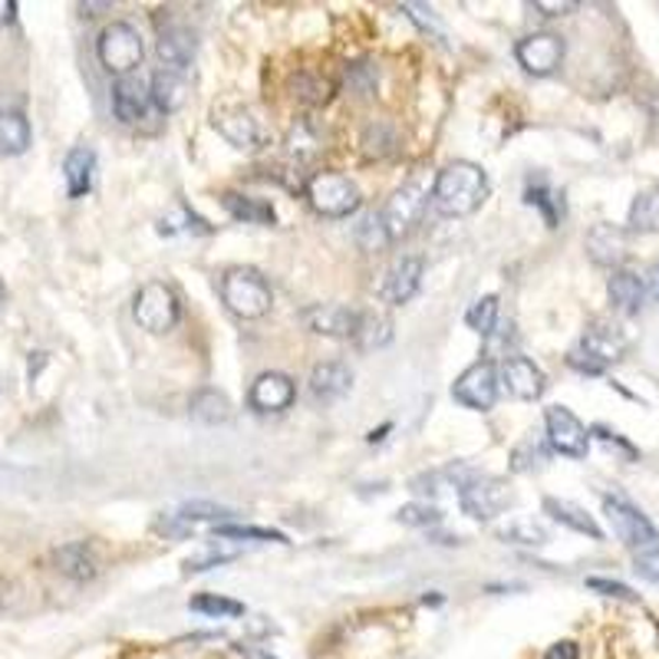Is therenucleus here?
<instances>
[{"label":"nucleus","mask_w":659,"mask_h":659,"mask_svg":"<svg viewBox=\"0 0 659 659\" xmlns=\"http://www.w3.org/2000/svg\"><path fill=\"white\" fill-rule=\"evenodd\" d=\"M488 199V176L475 161H448L432 182V202L448 218H465L481 208Z\"/></svg>","instance_id":"f257e3e1"},{"label":"nucleus","mask_w":659,"mask_h":659,"mask_svg":"<svg viewBox=\"0 0 659 659\" xmlns=\"http://www.w3.org/2000/svg\"><path fill=\"white\" fill-rule=\"evenodd\" d=\"M221 300L235 316L257 320L271 310L274 293H271V284L254 267H235L221 280Z\"/></svg>","instance_id":"f03ea898"},{"label":"nucleus","mask_w":659,"mask_h":659,"mask_svg":"<svg viewBox=\"0 0 659 659\" xmlns=\"http://www.w3.org/2000/svg\"><path fill=\"white\" fill-rule=\"evenodd\" d=\"M132 316L142 330H148V334H169V330L182 320L179 293L169 284L148 280L145 287H139V293L132 300Z\"/></svg>","instance_id":"7ed1b4c3"},{"label":"nucleus","mask_w":659,"mask_h":659,"mask_svg":"<svg viewBox=\"0 0 659 659\" xmlns=\"http://www.w3.org/2000/svg\"><path fill=\"white\" fill-rule=\"evenodd\" d=\"M303 189L313 212L323 218H347L360 208V189L340 172H313Z\"/></svg>","instance_id":"20e7f679"},{"label":"nucleus","mask_w":659,"mask_h":659,"mask_svg":"<svg viewBox=\"0 0 659 659\" xmlns=\"http://www.w3.org/2000/svg\"><path fill=\"white\" fill-rule=\"evenodd\" d=\"M626 354V337L620 334V326H613V323H594L587 334H584V340H580V347L567 357L571 360V367L574 370H580V373H603L610 363H616L620 357Z\"/></svg>","instance_id":"39448f33"},{"label":"nucleus","mask_w":659,"mask_h":659,"mask_svg":"<svg viewBox=\"0 0 659 659\" xmlns=\"http://www.w3.org/2000/svg\"><path fill=\"white\" fill-rule=\"evenodd\" d=\"M429 199H432V192H429L426 176H412L409 182H403V189L393 192V199H390L386 208L380 212L390 241H399L403 235H409V231L419 225V218H422Z\"/></svg>","instance_id":"423d86ee"},{"label":"nucleus","mask_w":659,"mask_h":659,"mask_svg":"<svg viewBox=\"0 0 659 659\" xmlns=\"http://www.w3.org/2000/svg\"><path fill=\"white\" fill-rule=\"evenodd\" d=\"M96 53H99V63L116 73V76H132V70L142 63L145 57V47H142V37L132 24L125 21H116L109 24L99 40H96Z\"/></svg>","instance_id":"0eeeda50"},{"label":"nucleus","mask_w":659,"mask_h":659,"mask_svg":"<svg viewBox=\"0 0 659 659\" xmlns=\"http://www.w3.org/2000/svg\"><path fill=\"white\" fill-rule=\"evenodd\" d=\"M512 502V488L505 478L494 475H475L462 491H458V505L468 518L475 522H491L499 518Z\"/></svg>","instance_id":"6e6552de"},{"label":"nucleus","mask_w":659,"mask_h":659,"mask_svg":"<svg viewBox=\"0 0 659 659\" xmlns=\"http://www.w3.org/2000/svg\"><path fill=\"white\" fill-rule=\"evenodd\" d=\"M603 515H607L613 535H616L626 548H633V551H649V548L659 544V531L652 528V522H649L639 508H633L626 499H610V494H607V499H603Z\"/></svg>","instance_id":"1a4fd4ad"},{"label":"nucleus","mask_w":659,"mask_h":659,"mask_svg":"<svg viewBox=\"0 0 659 659\" xmlns=\"http://www.w3.org/2000/svg\"><path fill=\"white\" fill-rule=\"evenodd\" d=\"M452 396H455V403H462L465 409L488 412V409L494 406V399H499V370H494V363H488V360L468 367V370L455 380Z\"/></svg>","instance_id":"9d476101"},{"label":"nucleus","mask_w":659,"mask_h":659,"mask_svg":"<svg viewBox=\"0 0 659 659\" xmlns=\"http://www.w3.org/2000/svg\"><path fill=\"white\" fill-rule=\"evenodd\" d=\"M544 426H548V442L554 452L567 455V458H584L590 448V432L587 426L564 406H548L544 412Z\"/></svg>","instance_id":"9b49d317"},{"label":"nucleus","mask_w":659,"mask_h":659,"mask_svg":"<svg viewBox=\"0 0 659 659\" xmlns=\"http://www.w3.org/2000/svg\"><path fill=\"white\" fill-rule=\"evenodd\" d=\"M303 326L310 334L320 337H337V340H354L360 326V310H350L344 303H313L300 313Z\"/></svg>","instance_id":"f8f14e48"},{"label":"nucleus","mask_w":659,"mask_h":659,"mask_svg":"<svg viewBox=\"0 0 659 659\" xmlns=\"http://www.w3.org/2000/svg\"><path fill=\"white\" fill-rule=\"evenodd\" d=\"M499 383H502L515 399H522V403H535V399H541L544 390H548L544 370H541L535 360H528V357H508V360L502 363Z\"/></svg>","instance_id":"ddd939ff"},{"label":"nucleus","mask_w":659,"mask_h":659,"mask_svg":"<svg viewBox=\"0 0 659 659\" xmlns=\"http://www.w3.org/2000/svg\"><path fill=\"white\" fill-rule=\"evenodd\" d=\"M515 57L531 76H548L564 60V40L558 34H531L515 47Z\"/></svg>","instance_id":"4468645a"},{"label":"nucleus","mask_w":659,"mask_h":659,"mask_svg":"<svg viewBox=\"0 0 659 659\" xmlns=\"http://www.w3.org/2000/svg\"><path fill=\"white\" fill-rule=\"evenodd\" d=\"M215 129L235 145V148H257L261 145V125L244 106H218L212 116Z\"/></svg>","instance_id":"2eb2a0df"},{"label":"nucleus","mask_w":659,"mask_h":659,"mask_svg":"<svg viewBox=\"0 0 659 659\" xmlns=\"http://www.w3.org/2000/svg\"><path fill=\"white\" fill-rule=\"evenodd\" d=\"M419 280H422V257H399V261L383 274L380 297H383L386 303H406V300L416 297Z\"/></svg>","instance_id":"dca6fc26"},{"label":"nucleus","mask_w":659,"mask_h":659,"mask_svg":"<svg viewBox=\"0 0 659 659\" xmlns=\"http://www.w3.org/2000/svg\"><path fill=\"white\" fill-rule=\"evenodd\" d=\"M293 380L284 373H261L251 386V406L257 412H284L293 403Z\"/></svg>","instance_id":"f3484780"},{"label":"nucleus","mask_w":659,"mask_h":659,"mask_svg":"<svg viewBox=\"0 0 659 659\" xmlns=\"http://www.w3.org/2000/svg\"><path fill=\"white\" fill-rule=\"evenodd\" d=\"M152 89L139 76H119L112 86V109L122 122H139L148 112Z\"/></svg>","instance_id":"a211bd4d"},{"label":"nucleus","mask_w":659,"mask_h":659,"mask_svg":"<svg viewBox=\"0 0 659 659\" xmlns=\"http://www.w3.org/2000/svg\"><path fill=\"white\" fill-rule=\"evenodd\" d=\"M158 57L165 70H182L195 57V34L185 24H169L158 27Z\"/></svg>","instance_id":"6ab92c4d"},{"label":"nucleus","mask_w":659,"mask_h":659,"mask_svg":"<svg viewBox=\"0 0 659 659\" xmlns=\"http://www.w3.org/2000/svg\"><path fill=\"white\" fill-rule=\"evenodd\" d=\"M587 254L600 267H616L626 257V231L616 225H597L587 235Z\"/></svg>","instance_id":"aec40b11"},{"label":"nucleus","mask_w":659,"mask_h":659,"mask_svg":"<svg viewBox=\"0 0 659 659\" xmlns=\"http://www.w3.org/2000/svg\"><path fill=\"white\" fill-rule=\"evenodd\" d=\"M607 297L616 313L633 316V313H639V307L646 300V284L633 271H613V277L607 284Z\"/></svg>","instance_id":"412c9836"},{"label":"nucleus","mask_w":659,"mask_h":659,"mask_svg":"<svg viewBox=\"0 0 659 659\" xmlns=\"http://www.w3.org/2000/svg\"><path fill=\"white\" fill-rule=\"evenodd\" d=\"M63 172H67V192H70V199L89 195L93 179H96V152L86 148V145H76L67 155V161H63Z\"/></svg>","instance_id":"4be33fe9"},{"label":"nucleus","mask_w":659,"mask_h":659,"mask_svg":"<svg viewBox=\"0 0 659 659\" xmlns=\"http://www.w3.org/2000/svg\"><path fill=\"white\" fill-rule=\"evenodd\" d=\"M53 564L60 574H67L70 580H93L99 574V561L93 558L89 544L83 541H73V544H63L53 551Z\"/></svg>","instance_id":"5701e85b"},{"label":"nucleus","mask_w":659,"mask_h":659,"mask_svg":"<svg viewBox=\"0 0 659 659\" xmlns=\"http://www.w3.org/2000/svg\"><path fill=\"white\" fill-rule=\"evenodd\" d=\"M354 386V373L347 363H320L310 373V393L316 399H340L344 393H350Z\"/></svg>","instance_id":"b1692460"},{"label":"nucleus","mask_w":659,"mask_h":659,"mask_svg":"<svg viewBox=\"0 0 659 659\" xmlns=\"http://www.w3.org/2000/svg\"><path fill=\"white\" fill-rule=\"evenodd\" d=\"M152 103L161 109V112H176V109H182L185 106V99H189V83H185V76L179 73V70H158L155 76H152Z\"/></svg>","instance_id":"393cba45"},{"label":"nucleus","mask_w":659,"mask_h":659,"mask_svg":"<svg viewBox=\"0 0 659 659\" xmlns=\"http://www.w3.org/2000/svg\"><path fill=\"white\" fill-rule=\"evenodd\" d=\"M31 148V122L21 109H0V155H24Z\"/></svg>","instance_id":"a878e982"},{"label":"nucleus","mask_w":659,"mask_h":659,"mask_svg":"<svg viewBox=\"0 0 659 659\" xmlns=\"http://www.w3.org/2000/svg\"><path fill=\"white\" fill-rule=\"evenodd\" d=\"M221 205L228 208V215L235 221H244V225H274L277 221L274 205L264 202V199H248V195H238V192H225Z\"/></svg>","instance_id":"bb28decb"},{"label":"nucleus","mask_w":659,"mask_h":659,"mask_svg":"<svg viewBox=\"0 0 659 659\" xmlns=\"http://www.w3.org/2000/svg\"><path fill=\"white\" fill-rule=\"evenodd\" d=\"M544 512L554 518V522H561V525H567V528H574L577 535H587V538H594V541H603V531H600V525L580 508V505H574V502H564V499H544Z\"/></svg>","instance_id":"cd10ccee"},{"label":"nucleus","mask_w":659,"mask_h":659,"mask_svg":"<svg viewBox=\"0 0 659 659\" xmlns=\"http://www.w3.org/2000/svg\"><path fill=\"white\" fill-rule=\"evenodd\" d=\"M393 340V320L383 310H360V326L354 344L360 350H380Z\"/></svg>","instance_id":"c85d7f7f"},{"label":"nucleus","mask_w":659,"mask_h":659,"mask_svg":"<svg viewBox=\"0 0 659 659\" xmlns=\"http://www.w3.org/2000/svg\"><path fill=\"white\" fill-rule=\"evenodd\" d=\"M551 442L541 432H528L515 448H512V471H535L548 462Z\"/></svg>","instance_id":"c756f323"},{"label":"nucleus","mask_w":659,"mask_h":659,"mask_svg":"<svg viewBox=\"0 0 659 659\" xmlns=\"http://www.w3.org/2000/svg\"><path fill=\"white\" fill-rule=\"evenodd\" d=\"M630 231H639V235L659 231V185L636 195L630 208Z\"/></svg>","instance_id":"7c9ffc66"},{"label":"nucleus","mask_w":659,"mask_h":659,"mask_svg":"<svg viewBox=\"0 0 659 659\" xmlns=\"http://www.w3.org/2000/svg\"><path fill=\"white\" fill-rule=\"evenodd\" d=\"M499 313H502V300L494 297V293H484V297H478L471 307H468V313H465V323L475 330V334H481V337H491L494 330H499Z\"/></svg>","instance_id":"2f4dec72"},{"label":"nucleus","mask_w":659,"mask_h":659,"mask_svg":"<svg viewBox=\"0 0 659 659\" xmlns=\"http://www.w3.org/2000/svg\"><path fill=\"white\" fill-rule=\"evenodd\" d=\"M192 419L208 422V426L228 422L231 419V403L218 390H202V393L192 396Z\"/></svg>","instance_id":"473e14b6"},{"label":"nucleus","mask_w":659,"mask_h":659,"mask_svg":"<svg viewBox=\"0 0 659 659\" xmlns=\"http://www.w3.org/2000/svg\"><path fill=\"white\" fill-rule=\"evenodd\" d=\"M231 558H238V548H228L225 541H212L208 548H202L199 554H192L185 561V571L189 574H202V571H212V567H218V564H225Z\"/></svg>","instance_id":"72a5a7b5"},{"label":"nucleus","mask_w":659,"mask_h":659,"mask_svg":"<svg viewBox=\"0 0 659 659\" xmlns=\"http://www.w3.org/2000/svg\"><path fill=\"white\" fill-rule=\"evenodd\" d=\"M393 148H396V132H393V125L390 122H373V125H367V132H363V152L373 158H386V155H393Z\"/></svg>","instance_id":"f704fd0d"},{"label":"nucleus","mask_w":659,"mask_h":659,"mask_svg":"<svg viewBox=\"0 0 659 659\" xmlns=\"http://www.w3.org/2000/svg\"><path fill=\"white\" fill-rule=\"evenodd\" d=\"M195 613H208V616H244V603L231 600V597H218V594H199L189 603Z\"/></svg>","instance_id":"c9c22d12"},{"label":"nucleus","mask_w":659,"mask_h":659,"mask_svg":"<svg viewBox=\"0 0 659 659\" xmlns=\"http://www.w3.org/2000/svg\"><path fill=\"white\" fill-rule=\"evenodd\" d=\"M525 202L528 205H535V208H541V215H544V221H548V228H558L561 225V215H564V202L548 189V185H538V189H528V195H525Z\"/></svg>","instance_id":"e433bc0d"},{"label":"nucleus","mask_w":659,"mask_h":659,"mask_svg":"<svg viewBox=\"0 0 659 659\" xmlns=\"http://www.w3.org/2000/svg\"><path fill=\"white\" fill-rule=\"evenodd\" d=\"M179 518L182 522H212L218 528V525H228L235 518V512L225 505H212V502H189V505H182Z\"/></svg>","instance_id":"4c0bfd02"},{"label":"nucleus","mask_w":659,"mask_h":659,"mask_svg":"<svg viewBox=\"0 0 659 659\" xmlns=\"http://www.w3.org/2000/svg\"><path fill=\"white\" fill-rule=\"evenodd\" d=\"M396 518L403 525H409V528H432V525L442 522V512L435 505H429V502H412V505H403L396 512Z\"/></svg>","instance_id":"58836bf2"},{"label":"nucleus","mask_w":659,"mask_h":659,"mask_svg":"<svg viewBox=\"0 0 659 659\" xmlns=\"http://www.w3.org/2000/svg\"><path fill=\"white\" fill-rule=\"evenodd\" d=\"M215 535H218V538H238V541H277V544H290L280 531L251 528V525H218Z\"/></svg>","instance_id":"ea45409f"},{"label":"nucleus","mask_w":659,"mask_h":659,"mask_svg":"<svg viewBox=\"0 0 659 659\" xmlns=\"http://www.w3.org/2000/svg\"><path fill=\"white\" fill-rule=\"evenodd\" d=\"M502 541H515V544H528V548H541L548 544V531L535 522H512L502 531Z\"/></svg>","instance_id":"a19ab883"},{"label":"nucleus","mask_w":659,"mask_h":659,"mask_svg":"<svg viewBox=\"0 0 659 659\" xmlns=\"http://www.w3.org/2000/svg\"><path fill=\"white\" fill-rule=\"evenodd\" d=\"M587 587H590V590H597V594H603V597H616V600H636V594H633L626 584H620V580L590 577V580H587Z\"/></svg>","instance_id":"79ce46f5"},{"label":"nucleus","mask_w":659,"mask_h":659,"mask_svg":"<svg viewBox=\"0 0 659 659\" xmlns=\"http://www.w3.org/2000/svg\"><path fill=\"white\" fill-rule=\"evenodd\" d=\"M636 571L649 580L659 584V548H649V551H636Z\"/></svg>","instance_id":"37998d69"},{"label":"nucleus","mask_w":659,"mask_h":659,"mask_svg":"<svg viewBox=\"0 0 659 659\" xmlns=\"http://www.w3.org/2000/svg\"><path fill=\"white\" fill-rule=\"evenodd\" d=\"M403 11H406V14H409V17H412V21H416V24H419L426 34L432 31V34H439V37H442V27H439V21L432 17V11H426V8H419V4H403Z\"/></svg>","instance_id":"c03bdc74"},{"label":"nucleus","mask_w":659,"mask_h":659,"mask_svg":"<svg viewBox=\"0 0 659 659\" xmlns=\"http://www.w3.org/2000/svg\"><path fill=\"white\" fill-rule=\"evenodd\" d=\"M535 11H541L544 17H564L571 11H577L574 0H535Z\"/></svg>","instance_id":"a18cd8bd"},{"label":"nucleus","mask_w":659,"mask_h":659,"mask_svg":"<svg viewBox=\"0 0 659 659\" xmlns=\"http://www.w3.org/2000/svg\"><path fill=\"white\" fill-rule=\"evenodd\" d=\"M544 659H580V649H577V643L561 639V643H554V646L544 652Z\"/></svg>","instance_id":"49530a36"},{"label":"nucleus","mask_w":659,"mask_h":659,"mask_svg":"<svg viewBox=\"0 0 659 659\" xmlns=\"http://www.w3.org/2000/svg\"><path fill=\"white\" fill-rule=\"evenodd\" d=\"M594 435H597V439H603V442H610V445H620V448H623V452H626L630 458H636V448H633L630 442H623V439H620L616 432H610V429L597 426V429H594Z\"/></svg>","instance_id":"de8ad7c7"},{"label":"nucleus","mask_w":659,"mask_h":659,"mask_svg":"<svg viewBox=\"0 0 659 659\" xmlns=\"http://www.w3.org/2000/svg\"><path fill=\"white\" fill-rule=\"evenodd\" d=\"M14 17H17L14 0H0V24H14Z\"/></svg>","instance_id":"09e8293b"},{"label":"nucleus","mask_w":659,"mask_h":659,"mask_svg":"<svg viewBox=\"0 0 659 659\" xmlns=\"http://www.w3.org/2000/svg\"><path fill=\"white\" fill-rule=\"evenodd\" d=\"M649 293H652V297L659 300V264H656V267L649 271Z\"/></svg>","instance_id":"8fccbe9b"},{"label":"nucleus","mask_w":659,"mask_h":659,"mask_svg":"<svg viewBox=\"0 0 659 659\" xmlns=\"http://www.w3.org/2000/svg\"><path fill=\"white\" fill-rule=\"evenodd\" d=\"M4 297H8V290H4V280H0V303H4Z\"/></svg>","instance_id":"3c124183"}]
</instances>
